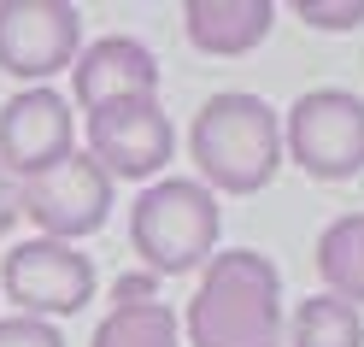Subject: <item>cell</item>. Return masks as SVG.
I'll return each mask as SVG.
<instances>
[{
	"mask_svg": "<svg viewBox=\"0 0 364 347\" xmlns=\"http://www.w3.org/2000/svg\"><path fill=\"white\" fill-rule=\"evenodd\" d=\"M112 182H159L165 165L176 159V124L159 106V95L112 100L100 112H88V147H82Z\"/></svg>",
	"mask_w": 364,
	"mask_h": 347,
	"instance_id": "5b68a950",
	"label": "cell"
},
{
	"mask_svg": "<svg viewBox=\"0 0 364 347\" xmlns=\"http://www.w3.org/2000/svg\"><path fill=\"white\" fill-rule=\"evenodd\" d=\"M223 236L218 195L194 177H159L129 206V247L147 276H194L212 265Z\"/></svg>",
	"mask_w": 364,
	"mask_h": 347,
	"instance_id": "3957f363",
	"label": "cell"
},
{
	"mask_svg": "<svg viewBox=\"0 0 364 347\" xmlns=\"http://www.w3.org/2000/svg\"><path fill=\"white\" fill-rule=\"evenodd\" d=\"M71 153H77V118L59 88H18L0 106V171L6 177L30 182Z\"/></svg>",
	"mask_w": 364,
	"mask_h": 347,
	"instance_id": "9c48e42d",
	"label": "cell"
},
{
	"mask_svg": "<svg viewBox=\"0 0 364 347\" xmlns=\"http://www.w3.org/2000/svg\"><path fill=\"white\" fill-rule=\"evenodd\" d=\"M294 18L311 24V30H358L364 0H294Z\"/></svg>",
	"mask_w": 364,
	"mask_h": 347,
	"instance_id": "9a60e30c",
	"label": "cell"
},
{
	"mask_svg": "<svg viewBox=\"0 0 364 347\" xmlns=\"http://www.w3.org/2000/svg\"><path fill=\"white\" fill-rule=\"evenodd\" d=\"M282 153L317 182H353L364 171V95L306 88L282 118Z\"/></svg>",
	"mask_w": 364,
	"mask_h": 347,
	"instance_id": "277c9868",
	"label": "cell"
},
{
	"mask_svg": "<svg viewBox=\"0 0 364 347\" xmlns=\"http://www.w3.org/2000/svg\"><path fill=\"white\" fill-rule=\"evenodd\" d=\"M288 347H364V312L335 294H311L288 318Z\"/></svg>",
	"mask_w": 364,
	"mask_h": 347,
	"instance_id": "5bb4252c",
	"label": "cell"
},
{
	"mask_svg": "<svg viewBox=\"0 0 364 347\" xmlns=\"http://www.w3.org/2000/svg\"><path fill=\"white\" fill-rule=\"evenodd\" d=\"M188 159L194 182H206L212 195H259L282 171V112L264 95H241L223 88L188 124Z\"/></svg>",
	"mask_w": 364,
	"mask_h": 347,
	"instance_id": "7a4b0ae2",
	"label": "cell"
},
{
	"mask_svg": "<svg viewBox=\"0 0 364 347\" xmlns=\"http://www.w3.org/2000/svg\"><path fill=\"white\" fill-rule=\"evenodd\" d=\"M317 276H323V294L364 312V212H341L335 224H323V236H317Z\"/></svg>",
	"mask_w": 364,
	"mask_h": 347,
	"instance_id": "7c38bea8",
	"label": "cell"
},
{
	"mask_svg": "<svg viewBox=\"0 0 364 347\" xmlns=\"http://www.w3.org/2000/svg\"><path fill=\"white\" fill-rule=\"evenodd\" d=\"M82 53V12L71 0H0V71L24 88H53Z\"/></svg>",
	"mask_w": 364,
	"mask_h": 347,
	"instance_id": "52a82bcc",
	"label": "cell"
},
{
	"mask_svg": "<svg viewBox=\"0 0 364 347\" xmlns=\"http://www.w3.org/2000/svg\"><path fill=\"white\" fill-rule=\"evenodd\" d=\"M95 259L77 253L71 242H48V236H30L6 247L0 259V289L18 306V318H71L95 300Z\"/></svg>",
	"mask_w": 364,
	"mask_h": 347,
	"instance_id": "8992f818",
	"label": "cell"
},
{
	"mask_svg": "<svg viewBox=\"0 0 364 347\" xmlns=\"http://www.w3.org/2000/svg\"><path fill=\"white\" fill-rule=\"evenodd\" d=\"M188 347H288L282 271L259 247H218L182 306Z\"/></svg>",
	"mask_w": 364,
	"mask_h": 347,
	"instance_id": "6da1fadb",
	"label": "cell"
},
{
	"mask_svg": "<svg viewBox=\"0 0 364 347\" xmlns=\"http://www.w3.org/2000/svg\"><path fill=\"white\" fill-rule=\"evenodd\" d=\"M124 300H159V276H124L118 289H112V306H124Z\"/></svg>",
	"mask_w": 364,
	"mask_h": 347,
	"instance_id": "e0dca14e",
	"label": "cell"
},
{
	"mask_svg": "<svg viewBox=\"0 0 364 347\" xmlns=\"http://www.w3.org/2000/svg\"><path fill=\"white\" fill-rule=\"evenodd\" d=\"M88 347H182V318L165 300H124L95 323Z\"/></svg>",
	"mask_w": 364,
	"mask_h": 347,
	"instance_id": "4fadbf2b",
	"label": "cell"
},
{
	"mask_svg": "<svg viewBox=\"0 0 364 347\" xmlns=\"http://www.w3.org/2000/svg\"><path fill=\"white\" fill-rule=\"evenodd\" d=\"M71 95L82 112H100L112 100H135V95H159V59L135 36L82 41V53L71 65Z\"/></svg>",
	"mask_w": 364,
	"mask_h": 347,
	"instance_id": "30bf717a",
	"label": "cell"
},
{
	"mask_svg": "<svg viewBox=\"0 0 364 347\" xmlns=\"http://www.w3.org/2000/svg\"><path fill=\"white\" fill-rule=\"evenodd\" d=\"M18 200H24V218H36V229L48 242H71L77 247L82 236H95L112 218V177L77 147L71 159H59L53 171L30 177L24 189H18Z\"/></svg>",
	"mask_w": 364,
	"mask_h": 347,
	"instance_id": "ba28073f",
	"label": "cell"
},
{
	"mask_svg": "<svg viewBox=\"0 0 364 347\" xmlns=\"http://www.w3.org/2000/svg\"><path fill=\"white\" fill-rule=\"evenodd\" d=\"M18 212H24V200H18V182L0 171V236H6V229L18 224Z\"/></svg>",
	"mask_w": 364,
	"mask_h": 347,
	"instance_id": "ac0fdd59",
	"label": "cell"
},
{
	"mask_svg": "<svg viewBox=\"0 0 364 347\" xmlns=\"http://www.w3.org/2000/svg\"><path fill=\"white\" fill-rule=\"evenodd\" d=\"M188 48L206 59H241L277 30V0H188L182 6Z\"/></svg>",
	"mask_w": 364,
	"mask_h": 347,
	"instance_id": "8fae6325",
	"label": "cell"
},
{
	"mask_svg": "<svg viewBox=\"0 0 364 347\" xmlns=\"http://www.w3.org/2000/svg\"><path fill=\"white\" fill-rule=\"evenodd\" d=\"M0 347H65V336H59V323H48V318H0Z\"/></svg>",
	"mask_w": 364,
	"mask_h": 347,
	"instance_id": "2e32d148",
	"label": "cell"
}]
</instances>
